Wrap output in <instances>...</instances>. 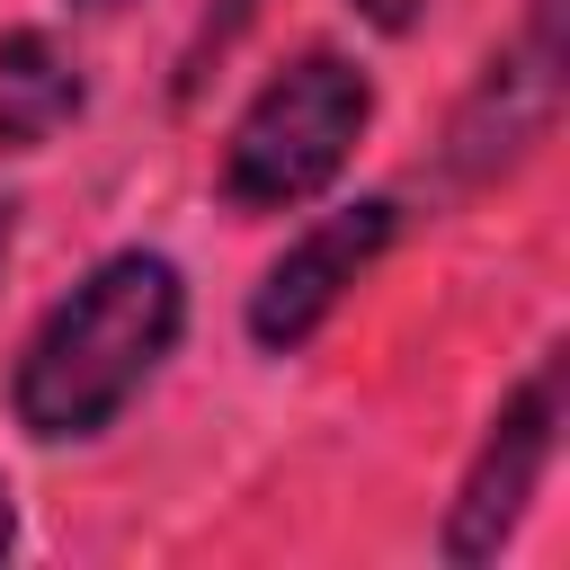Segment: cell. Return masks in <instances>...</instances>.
<instances>
[{
    "mask_svg": "<svg viewBox=\"0 0 570 570\" xmlns=\"http://www.w3.org/2000/svg\"><path fill=\"white\" fill-rule=\"evenodd\" d=\"M178 312H187V294H178V267L169 258L116 249L107 267H89L45 312V330L18 356V392H9L18 401V428L27 436H98L134 401V383L169 356Z\"/></svg>",
    "mask_w": 570,
    "mask_h": 570,
    "instance_id": "6da1fadb",
    "label": "cell"
},
{
    "mask_svg": "<svg viewBox=\"0 0 570 570\" xmlns=\"http://www.w3.org/2000/svg\"><path fill=\"white\" fill-rule=\"evenodd\" d=\"M365 116H374V89H365L356 62H338V53H294V62L240 107V125H232V142H223V196H232L240 214H276V205L321 196V187L347 169Z\"/></svg>",
    "mask_w": 570,
    "mask_h": 570,
    "instance_id": "7a4b0ae2",
    "label": "cell"
},
{
    "mask_svg": "<svg viewBox=\"0 0 570 570\" xmlns=\"http://www.w3.org/2000/svg\"><path fill=\"white\" fill-rule=\"evenodd\" d=\"M9 534H18V525H9V490H0V552H9Z\"/></svg>",
    "mask_w": 570,
    "mask_h": 570,
    "instance_id": "ba28073f",
    "label": "cell"
},
{
    "mask_svg": "<svg viewBox=\"0 0 570 570\" xmlns=\"http://www.w3.org/2000/svg\"><path fill=\"white\" fill-rule=\"evenodd\" d=\"M534 9H543V27H534V36H552V9H561V0H534Z\"/></svg>",
    "mask_w": 570,
    "mask_h": 570,
    "instance_id": "9c48e42d",
    "label": "cell"
},
{
    "mask_svg": "<svg viewBox=\"0 0 570 570\" xmlns=\"http://www.w3.org/2000/svg\"><path fill=\"white\" fill-rule=\"evenodd\" d=\"M552 436H561V365H543L499 410V428H490V445H481V463H472V481L454 499V525H445L454 561H490L499 552V534L525 517V499H534V481L552 463Z\"/></svg>",
    "mask_w": 570,
    "mask_h": 570,
    "instance_id": "3957f363",
    "label": "cell"
},
{
    "mask_svg": "<svg viewBox=\"0 0 570 570\" xmlns=\"http://www.w3.org/2000/svg\"><path fill=\"white\" fill-rule=\"evenodd\" d=\"M392 240V205H347V214H321L267 276H258V294H249V338L258 347H303L321 321H330V303L365 276V258Z\"/></svg>",
    "mask_w": 570,
    "mask_h": 570,
    "instance_id": "277c9868",
    "label": "cell"
},
{
    "mask_svg": "<svg viewBox=\"0 0 570 570\" xmlns=\"http://www.w3.org/2000/svg\"><path fill=\"white\" fill-rule=\"evenodd\" d=\"M356 9H365V18L383 27V36H401V27H410V18L428 9V0H356Z\"/></svg>",
    "mask_w": 570,
    "mask_h": 570,
    "instance_id": "52a82bcc",
    "label": "cell"
},
{
    "mask_svg": "<svg viewBox=\"0 0 570 570\" xmlns=\"http://www.w3.org/2000/svg\"><path fill=\"white\" fill-rule=\"evenodd\" d=\"M71 116H80V62L45 27L0 36V151H36Z\"/></svg>",
    "mask_w": 570,
    "mask_h": 570,
    "instance_id": "5b68a950",
    "label": "cell"
},
{
    "mask_svg": "<svg viewBox=\"0 0 570 570\" xmlns=\"http://www.w3.org/2000/svg\"><path fill=\"white\" fill-rule=\"evenodd\" d=\"M249 9H258V0H223V9L205 18V36H196V53H187V80H196V62H205V53H223V45L240 36V18H249Z\"/></svg>",
    "mask_w": 570,
    "mask_h": 570,
    "instance_id": "8992f818",
    "label": "cell"
},
{
    "mask_svg": "<svg viewBox=\"0 0 570 570\" xmlns=\"http://www.w3.org/2000/svg\"><path fill=\"white\" fill-rule=\"evenodd\" d=\"M80 9H125V0H80Z\"/></svg>",
    "mask_w": 570,
    "mask_h": 570,
    "instance_id": "30bf717a",
    "label": "cell"
}]
</instances>
